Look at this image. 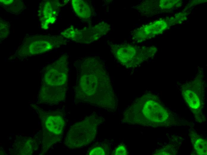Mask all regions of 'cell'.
<instances>
[{
	"mask_svg": "<svg viewBox=\"0 0 207 155\" xmlns=\"http://www.w3.org/2000/svg\"><path fill=\"white\" fill-rule=\"evenodd\" d=\"M104 66L95 57L88 58L82 63L79 82L75 89V99L78 103L114 112L117 108V98Z\"/></svg>",
	"mask_w": 207,
	"mask_h": 155,
	"instance_id": "1",
	"label": "cell"
},
{
	"mask_svg": "<svg viewBox=\"0 0 207 155\" xmlns=\"http://www.w3.org/2000/svg\"><path fill=\"white\" fill-rule=\"evenodd\" d=\"M122 120L129 124L154 128L167 127L179 123L159 96L150 92L136 98L124 112Z\"/></svg>",
	"mask_w": 207,
	"mask_h": 155,
	"instance_id": "2",
	"label": "cell"
},
{
	"mask_svg": "<svg viewBox=\"0 0 207 155\" xmlns=\"http://www.w3.org/2000/svg\"><path fill=\"white\" fill-rule=\"evenodd\" d=\"M104 120L102 117L93 113L73 124L65 137V145L73 149L89 145L95 139L98 127Z\"/></svg>",
	"mask_w": 207,
	"mask_h": 155,
	"instance_id": "3",
	"label": "cell"
},
{
	"mask_svg": "<svg viewBox=\"0 0 207 155\" xmlns=\"http://www.w3.org/2000/svg\"><path fill=\"white\" fill-rule=\"evenodd\" d=\"M110 47L116 60L127 68L138 67L154 56L157 51L154 46H139L129 43L111 44Z\"/></svg>",
	"mask_w": 207,
	"mask_h": 155,
	"instance_id": "4",
	"label": "cell"
},
{
	"mask_svg": "<svg viewBox=\"0 0 207 155\" xmlns=\"http://www.w3.org/2000/svg\"><path fill=\"white\" fill-rule=\"evenodd\" d=\"M204 83L203 73L200 71L193 79L186 81L180 87L185 103L193 113L195 120L199 123L206 121L203 112L205 103Z\"/></svg>",
	"mask_w": 207,
	"mask_h": 155,
	"instance_id": "5",
	"label": "cell"
},
{
	"mask_svg": "<svg viewBox=\"0 0 207 155\" xmlns=\"http://www.w3.org/2000/svg\"><path fill=\"white\" fill-rule=\"evenodd\" d=\"M66 40L58 36L37 35L27 37L20 49L21 55L42 54L63 44Z\"/></svg>",
	"mask_w": 207,
	"mask_h": 155,
	"instance_id": "6",
	"label": "cell"
},
{
	"mask_svg": "<svg viewBox=\"0 0 207 155\" xmlns=\"http://www.w3.org/2000/svg\"><path fill=\"white\" fill-rule=\"evenodd\" d=\"M64 113L60 110L49 111L44 113L47 149L61 140L66 123Z\"/></svg>",
	"mask_w": 207,
	"mask_h": 155,
	"instance_id": "7",
	"label": "cell"
},
{
	"mask_svg": "<svg viewBox=\"0 0 207 155\" xmlns=\"http://www.w3.org/2000/svg\"><path fill=\"white\" fill-rule=\"evenodd\" d=\"M68 72L67 57L63 55L45 68L43 84L51 86L66 85Z\"/></svg>",
	"mask_w": 207,
	"mask_h": 155,
	"instance_id": "8",
	"label": "cell"
},
{
	"mask_svg": "<svg viewBox=\"0 0 207 155\" xmlns=\"http://www.w3.org/2000/svg\"><path fill=\"white\" fill-rule=\"evenodd\" d=\"M167 27L166 21L157 20L134 29L131 34L134 42L140 43L161 34Z\"/></svg>",
	"mask_w": 207,
	"mask_h": 155,
	"instance_id": "9",
	"label": "cell"
},
{
	"mask_svg": "<svg viewBox=\"0 0 207 155\" xmlns=\"http://www.w3.org/2000/svg\"><path fill=\"white\" fill-rule=\"evenodd\" d=\"M67 88L66 85L51 86L43 84L38 94L39 101L51 105L63 100L65 99Z\"/></svg>",
	"mask_w": 207,
	"mask_h": 155,
	"instance_id": "10",
	"label": "cell"
},
{
	"mask_svg": "<svg viewBox=\"0 0 207 155\" xmlns=\"http://www.w3.org/2000/svg\"><path fill=\"white\" fill-rule=\"evenodd\" d=\"M40 4L39 16L41 21L42 27L47 29L49 24L54 23L56 20L60 4L56 1H47Z\"/></svg>",
	"mask_w": 207,
	"mask_h": 155,
	"instance_id": "11",
	"label": "cell"
},
{
	"mask_svg": "<svg viewBox=\"0 0 207 155\" xmlns=\"http://www.w3.org/2000/svg\"><path fill=\"white\" fill-rule=\"evenodd\" d=\"M189 136L194 148V152L197 155H207V140L194 130H192Z\"/></svg>",
	"mask_w": 207,
	"mask_h": 155,
	"instance_id": "12",
	"label": "cell"
},
{
	"mask_svg": "<svg viewBox=\"0 0 207 155\" xmlns=\"http://www.w3.org/2000/svg\"><path fill=\"white\" fill-rule=\"evenodd\" d=\"M72 4L74 11L79 18L86 19L90 17L92 8L87 2L81 0H73Z\"/></svg>",
	"mask_w": 207,
	"mask_h": 155,
	"instance_id": "13",
	"label": "cell"
},
{
	"mask_svg": "<svg viewBox=\"0 0 207 155\" xmlns=\"http://www.w3.org/2000/svg\"><path fill=\"white\" fill-rule=\"evenodd\" d=\"M2 6L8 12L18 13L23 8V2L18 0H0Z\"/></svg>",
	"mask_w": 207,
	"mask_h": 155,
	"instance_id": "14",
	"label": "cell"
},
{
	"mask_svg": "<svg viewBox=\"0 0 207 155\" xmlns=\"http://www.w3.org/2000/svg\"><path fill=\"white\" fill-rule=\"evenodd\" d=\"M111 152L109 145L106 143H97L91 146L87 151V155H109Z\"/></svg>",
	"mask_w": 207,
	"mask_h": 155,
	"instance_id": "15",
	"label": "cell"
},
{
	"mask_svg": "<svg viewBox=\"0 0 207 155\" xmlns=\"http://www.w3.org/2000/svg\"><path fill=\"white\" fill-rule=\"evenodd\" d=\"M23 142L24 144H22V146L21 147H20L19 149L22 150V154H30L34 149V142L30 139L25 140Z\"/></svg>",
	"mask_w": 207,
	"mask_h": 155,
	"instance_id": "16",
	"label": "cell"
},
{
	"mask_svg": "<svg viewBox=\"0 0 207 155\" xmlns=\"http://www.w3.org/2000/svg\"><path fill=\"white\" fill-rule=\"evenodd\" d=\"M175 149L172 145L165 147V148L159 149L156 151L154 153V155H175L176 152Z\"/></svg>",
	"mask_w": 207,
	"mask_h": 155,
	"instance_id": "17",
	"label": "cell"
},
{
	"mask_svg": "<svg viewBox=\"0 0 207 155\" xmlns=\"http://www.w3.org/2000/svg\"><path fill=\"white\" fill-rule=\"evenodd\" d=\"M177 1L161 0L159 2V6L163 9H169L174 7Z\"/></svg>",
	"mask_w": 207,
	"mask_h": 155,
	"instance_id": "18",
	"label": "cell"
},
{
	"mask_svg": "<svg viewBox=\"0 0 207 155\" xmlns=\"http://www.w3.org/2000/svg\"><path fill=\"white\" fill-rule=\"evenodd\" d=\"M8 23L6 21H3L0 23V36L1 37L3 35V38L6 37L9 35V26Z\"/></svg>",
	"mask_w": 207,
	"mask_h": 155,
	"instance_id": "19",
	"label": "cell"
},
{
	"mask_svg": "<svg viewBox=\"0 0 207 155\" xmlns=\"http://www.w3.org/2000/svg\"><path fill=\"white\" fill-rule=\"evenodd\" d=\"M128 154L125 146L123 144H120L117 147L112 153L115 155H126Z\"/></svg>",
	"mask_w": 207,
	"mask_h": 155,
	"instance_id": "20",
	"label": "cell"
}]
</instances>
